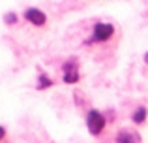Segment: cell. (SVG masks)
I'll return each instance as SVG.
<instances>
[{"instance_id":"1","label":"cell","mask_w":148,"mask_h":143,"mask_svg":"<svg viewBox=\"0 0 148 143\" xmlns=\"http://www.w3.org/2000/svg\"><path fill=\"white\" fill-rule=\"evenodd\" d=\"M84 124H86V130L92 134V136H101L107 126V117L101 113L99 109H88L86 111V119H84Z\"/></svg>"},{"instance_id":"2","label":"cell","mask_w":148,"mask_h":143,"mask_svg":"<svg viewBox=\"0 0 148 143\" xmlns=\"http://www.w3.org/2000/svg\"><path fill=\"white\" fill-rule=\"evenodd\" d=\"M114 25H111V23H96L94 28H92V38L88 40V44H103V41L111 40L112 36H114Z\"/></svg>"},{"instance_id":"3","label":"cell","mask_w":148,"mask_h":143,"mask_svg":"<svg viewBox=\"0 0 148 143\" xmlns=\"http://www.w3.org/2000/svg\"><path fill=\"white\" fill-rule=\"evenodd\" d=\"M81 79V73H79V64L77 60H66L64 66H62V81L68 85H73Z\"/></svg>"},{"instance_id":"4","label":"cell","mask_w":148,"mask_h":143,"mask_svg":"<svg viewBox=\"0 0 148 143\" xmlns=\"http://www.w3.org/2000/svg\"><path fill=\"white\" fill-rule=\"evenodd\" d=\"M25 19L34 26H43L47 23V13L41 11L40 8H28L25 10Z\"/></svg>"},{"instance_id":"5","label":"cell","mask_w":148,"mask_h":143,"mask_svg":"<svg viewBox=\"0 0 148 143\" xmlns=\"http://www.w3.org/2000/svg\"><path fill=\"white\" fill-rule=\"evenodd\" d=\"M114 141L116 143H141V134L131 128H122L120 132H116Z\"/></svg>"},{"instance_id":"6","label":"cell","mask_w":148,"mask_h":143,"mask_svg":"<svg viewBox=\"0 0 148 143\" xmlns=\"http://www.w3.org/2000/svg\"><path fill=\"white\" fill-rule=\"evenodd\" d=\"M146 117H148V109H146L145 106H139L137 109L131 113V121H133L137 126L145 124V122H146Z\"/></svg>"},{"instance_id":"7","label":"cell","mask_w":148,"mask_h":143,"mask_svg":"<svg viewBox=\"0 0 148 143\" xmlns=\"http://www.w3.org/2000/svg\"><path fill=\"white\" fill-rule=\"evenodd\" d=\"M53 85H54V81L51 79L47 73H40V75H38V83H36L38 90H47V88H51Z\"/></svg>"},{"instance_id":"8","label":"cell","mask_w":148,"mask_h":143,"mask_svg":"<svg viewBox=\"0 0 148 143\" xmlns=\"http://www.w3.org/2000/svg\"><path fill=\"white\" fill-rule=\"evenodd\" d=\"M4 23H6V25H15V23H17V13H15V11H8V13L4 15Z\"/></svg>"},{"instance_id":"9","label":"cell","mask_w":148,"mask_h":143,"mask_svg":"<svg viewBox=\"0 0 148 143\" xmlns=\"http://www.w3.org/2000/svg\"><path fill=\"white\" fill-rule=\"evenodd\" d=\"M4 137H6V128H4V126L0 124V141H2Z\"/></svg>"},{"instance_id":"10","label":"cell","mask_w":148,"mask_h":143,"mask_svg":"<svg viewBox=\"0 0 148 143\" xmlns=\"http://www.w3.org/2000/svg\"><path fill=\"white\" fill-rule=\"evenodd\" d=\"M145 62L148 64V53H145Z\"/></svg>"}]
</instances>
